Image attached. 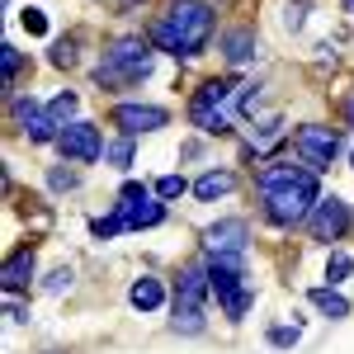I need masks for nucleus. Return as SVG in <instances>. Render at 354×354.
Segmentation results:
<instances>
[{
  "mask_svg": "<svg viewBox=\"0 0 354 354\" xmlns=\"http://www.w3.org/2000/svg\"><path fill=\"white\" fill-rule=\"evenodd\" d=\"M255 189L265 198L270 222H279V227L302 222L322 203V198H317V170H307V165H265V170L255 175Z\"/></svg>",
  "mask_w": 354,
  "mask_h": 354,
  "instance_id": "f257e3e1",
  "label": "nucleus"
},
{
  "mask_svg": "<svg viewBox=\"0 0 354 354\" xmlns=\"http://www.w3.org/2000/svg\"><path fill=\"white\" fill-rule=\"evenodd\" d=\"M213 38V10L208 0H175L161 19L151 24V43L170 57H198Z\"/></svg>",
  "mask_w": 354,
  "mask_h": 354,
  "instance_id": "f03ea898",
  "label": "nucleus"
},
{
  "mask_svg": "<svg viewBox=\"0 0 354 354\" xmlns=\"http://www.w3.org/2000/svg\"><path fill=\"white\" fill-rule=\"evenodd\" d=\"M151 76V48L142 38H113L109 53L100 57L95 66V81L104 90H123V85H137Z\"/></svg>",
  "mask_w": 354,
  "mask_h": 354,
  "instance_id": "7ed1b4c3",
  "label": "nucleus"
},
{
  "mask_svg": "<svg viewBox=\"0 0 354 354\" xmlns=\"http://www.w3.org/2000/svg\"><path fill=\"white\" fill-rule=\"evenodd\" d=\"M236 104H245V85L222 76V81H208L189 100V118H194V128H203V133H227Z\"/></svg>",
  "mask_w": 354,
  "mask_h": 354,
  "instance_id": "20e7f679",
  "label": "nucleus"
},
{
  "mask_svg": "<svg viewBox=\"0 0 354 354\" xmlns=\"http://www.w3.org/2000/svg\"><path fill=\"white\" fill-rule=\"evenodd\" d=\"M213 293V283H208V265H185L180 270V288H175V317H170V326L180 330V335H198L203 330V298Z\"/></svg>",
  "mask_w": 354,
  "mask_h": 354,
  "instance_id": "39448f33",
  "label": "nucleus"
},
{
  "mask_svg": "<svg viewBox=\"0 0 354 354\" xmlns=\"http://www.w3.org/2000/svg\"><path fill=\"white\" fill-rule=\"evenodd\" d=\"M208 283H213V293H218L222 312H227L232 322H241L245 307H250V288H245L241 255H218V260L208 265Z\"/></svg>",
  "mask_w": 354,
  "mask_h": 354,
  "instance_id": "423d86ee",
  "label": "nucleus"
},
{
  "mask_svg": "<svg viewBox=\"0 0 354 354\" xmlns=\"http://www.w3.org/2000/svg\"><path fill=\"white\" fill-rule=\"evenodd\" d=\"M293 147H298L302 161H307V170H326L340 156V133L335 128H322V123H307V128H298Z\"/></svg>",
  "mask_w": 354,
  "mask_h": 354,
  "instance_id": "0eeeda50",
  "label": "nucleus"
},
{
  "mask_svg": "<svg viewBox=\"0 0 354 354\" xmlns=\"http://www.w3.org/2000/svg\"><path fill=\"white\" fill-rule=\"evenodd\" d=\"M161 218H165V208L151 203L147 185H123L118 189V222L123 227H156Z\"/></svg>",
  "mask_w": 354,
  "mask_h": 354,
  "instance_id": "6e6552de",
  "label": "nucleus"
},
{
  "mask_svg": "<svg viewBox=\"0 0 354 354\" xmlns=\"http://www.w3.org/2000/svg\"><path fill=\"white\" fill-rule=\"evenodd\" d=\"M245 241H250V227H245L241 218L213 222V227L203 232V250H208V260H218V255H245Z\"/></svg>",
  "mask_w": 354,
  "mask_h": 354,
  "instance_id": "1a4fd4ad",
  "label": "nucleus"
},
{
  "mask_svg": "<svg viewBox=\"0 0 354 354\" xmlns=\"http://www.w3.org/2000/svg\"><path fill=\"white\" fill-rule=\"evenodd\" d=\"M57 147H62V156H71V161H100V156H104V142H100V133H95L90 123H81V118L62 128Z\"/></svg>",
  "mask_w": 354,
  "mask_h": 354,
  "instance_id": "9d476101",
  "label": "nucleus"
},
{
  "mask_svg": "<svg viewBox=\"0 0 354 354\" xmlns=\"http://www.w3.org/2000/svg\"><path fill=\"white\" fill-rule=\"evenodd\" d=\"M345 232H350V203L322 198V203L312 208V236H317V241H340Z\"/></svg>",
  "mask_w": 354,
  "mask_h": 354,
  "instance_id": "9b49d317",
  "label": "nucleus"
},
{
  "mask_svg": "<svg viewBox=\"0 0 354 354\" xmlns=\"http://www.w3.org/2000/svg\"><path fill=\"white\" fill-rule=\"evenodd\" d=\"M113 123H118L128 137H137V133H156V128H165L170 113L156 109V104H118V109H113Z\"/></svg>",
  "mask_w": 354,
  "mask_h": 354,
  "instance_id": "f8f14e48",
  "label": "nucleus"
},
{
  "mask_svg": "<svg viewBox=\"0 0 354 354\" xmlns=\"http://www.w3.org/2000/svg\"><path fill=\"white\" fill-rule=\"evenodd\" d=\"M15 118L24 123V133L33 137V142H57V137H62V123H57L53 109H43L38 100H19V104H15Z\"/></svg>",
  "mask_w": 354,
  "mask_h": 354,
  "instance_id": "ddd939ff",
  "label": "nucleus"
},
{
  "mask_svg": "<svg viewBox=\"0 0 354 354\" xmlns=\"http://www.w3.org/2000/svg\"><path fill=\"white\" fill-rule=\"evenodd\" d=\"M28 274H33V250H15V255H10V260H5V274H0V279H5V288H10V293H15V288H24L28 283Z\"/></svg>",
  "mask_w": 354,
  "mask_h": 354,
  "instance_id": "4468645a",
  "label": "nucleus"
},
{
  "mask_svg": "<svg viewBox=\"0 0 354 354\" xmlns=\"http://www.w3.org/2000/svg\"><path fill=\"white\" fill-rule=\"evenodd\" d=\"M128 298H133V307H137V312H156V307L165 302V288H161V279H137Z\"/></svg>",
  "mask_w": 354,
  "mask_h": 354,
  "instance_id": "2eb2a0df",
  "label": "nucleus"
},
{
  "mask_svg": "<svg viewBox=\"0 0 354 354\" xmlns=\"http://www.w3.org/2000/svg\"><path fill=\"white\" fill-rule=\"evenodd\" d=\"M232 189H236V175H232V170H208V175H198V185H194L198 198H218V194H232Z\"/></svg>",
  "mask_w": 354,
  "mask_h": 354,
  "instance_id": "dca6fc26",
  "label": "nucleus"
},
{
  "mask_svg": "<svg viewBox=\"0 0 354 354\" xmlns=\"http://www.w3.org/2000/svg\"><path fill=\"white\" fill-rule=\"evenodd\" d=\"M222 48H227V62H250V57L260 53V48H255V33H245V28L227 33V43H222Z\"/></svg>",
  "mask_w": 354,
  "mask_h": 354,
  "instance_id": "f3484780",
  "label": "nucleus"
},
{
  "mask_svg": "<svg viewBox=\"0 0 354 354\" xmlns=\"http://www.w3.org/2000/svg\"><path fill=\"white\" fill-rule=\"evenodd\" d=\"M312 302H317L322 312H330V317H345V312H350V302L340 298L335 288H312Z\"/></svg>",
  "mask_w": 354,
  "mask_h": 354,
  "instance_id": "a211bd4d",
  "label": "nucleus"
},
{
  "mask_svg": "<svg viewBox=\"0 0 354 354\" xmlns=\"http://www.w3.org/2000/svg\"><path fill=\"white\" fill-rule=\"evenodd\" d=\"M48 109H53V118L62 123V128H66V123H76V95H66V90H62V95H57Z\"/></svg>",
  "mask_w": 354,
  "mask_h": 354,
  "instance_id": "6ab92c4d",
  "label": "nucleus"
},
{
  "mask_svg": "<svg viewBox=\"0 0 354 354\" xmlns=\"http://www.w3.org/2000/svg\"><path fill=\"white\" fill-rule=\"evenodd\" d=\"M350 274H354V260H350V255H330V260H326V279H330V288H335L340 279H350Z\"/></svg>",
  "mask_w": 354,
  "mask_h": 354,
  "instance_id": "aec40b11",
  "label": "nucleus"
},
{
  "mask_svg": "<svg viewBox=\"0 0 354 354\" xmlns=\"http://www.w3.org/2000/svg\"><path fill=\"white\" fill-rule=\"evenodd\" d=\"M185 189H189L185 175H161V180H156V194H161V198H180Z\"/></svg>",
  "mask_w": 354,
  "mask_h": 354,
  "instance_id": "412c9836",
  "label": "nucleus"
},
{
  "mask_svg": "<svg viewBox=\"0 0 354 354\" xmlns=\"http://www.w3.org/2000/svg\"><path fill=\"white\" fill-rule=\"evenodd\" d=\"M109 161H113V165H128V161H133V137L113 142V147H109Z\"/></svg>",
  "mask_w": 354,
  "mask_h": 354,
  "instance_id": "4be33fe9",
  "label": "nucleus"
},
{
  "mask_svg": "<svg viewBox=\"0 0 354 354\" xmlns=\"http://www.w3.org/2000/svg\"><path fill=\"white\" fill-rule=\"evenodd\" d=\"M24 28H28V33H48V15L28 5V10H24Z\"/></svg>",
  "mask_w": 354,
  "mask_h": 354,
  "instance_id": "5701e85b",
  "label": "nucleus"
},
{
  "mask_svg": "<svg viewBox=\"0 0 354 354\" xmlns=\"http://www.w3.org/2000/svg\"><path fill=\"white\" fill-rule=\"evenodd\" d=\"M90 232H95V236H113V232H123V222H118V213H113V218H95Z\"/></svg>",
  "mask_w": 354,
  "mask_h": 354,
  "instance_id": "b1692460",
  "label": "nucleus"
},
{
  "mask_svg": "<svg viewBox=\"0 0 354 354\" xmlns=\"http://www.w3.org/2000/svg\"><path fill=\"white\" fill-rule=\"evenodd\" d=\"M0 57H5V81L15 85V76H19V53L15 48H0Z\"/></svg>",
  "mask_w": 354,
  "mask_h": 354,
  "instance_id": "393cba45",
  "label": "nucleus"
},
{
  "mask_svg": "<svg viewBox=\"0 0 354 354\" xmlns=\"http://www.w3.org/2000/svg\"><path fill=\"white\" fill-rule=\"evenodd\" d=\"M270 340H274V345H298V326H274Z\"/></svg>",
  "mask_w": 354,
  "mask_h": 354,
  "instance_id": "a878e982",
  "label": "nucleus"
},
{
  "mask_svg": "<svg viewBox=\"0 0 354 354\" xmlns=\"http://www.w3.org/2000/svg\"><path fill=\"white\" fill-rule=\"evenodd\" d=\"M71 62H76V48H71V43H57L53 48V66H71Z\"/></svg>",
  "mask_w": 354,
  "mask_h": 354,
  "instance_id": "bb28decb",
  "label": "nucleus"
},
{
  "mask_svg": "<svg viewBox=\"0 0 354 354\" xmlns=\"http://www.w3.org/2000/svg\"><path fill=\"white\" fill-rule=\"evenodd\" d=\"M66 283H71V270H57L53 279H48V293H62Z\"/></svg>",
  "mask_w": 354,
  "mask_h": 354,
  "instance_id": "cd10ccee",
  "label": "nucleus"
},
{
  "mask_svg": "<svg viewBox=\"0 0 354 354\" xmlns=\"http://www.w3.org/2000/svg\"><path fill=\"white\" fill-rule=\"evenodd\" d=\"M71 185H76L71 170H53V189H71Z\"/></svg>",
  "mask_w": 354,
  "mask_h": 354,
  "instance_id": "c85d7f7f",
  "label": "nucleus"
},
{
  "mask_svg": "<svg viewBox=\"0 0 354 354\" xmlns=\"http://www.w3.org/2000/svg\"><path fill=\"white\" fill-rule=\"evenodd\" d=\"M345 118H350V128H354V100H350V104H345Z\"/></svg>",
  "mask_w": 354,
  "mask_h": 354,
  "instance_id": "c756f323",
  "label": "nucleus"
},
{
  "mask_svg": "<svg viewBox=\"0 0 354 354\" xmlns=\"http://www.w3.org/2000/svg\"><path fill=\"white\" fill-rule=\"evenodd\" d=\"M345 10H350V15H354V0H345Z\"/></svg>",
  "mask_w": 354,
  "mask_h": 354,
  "instance_id": "7c9ffc66",
  "label": "nucleus"
},
{
  "mask_svg": "<svg viewBox=\"0 0 354 354\" xmlns=\"http://www.w3.org/2000/svg\"><path fill=\"white\" fill-rule=\"evenodd\" d=\"M113 5H133V0H113Z\"/></svg>",
  "mask_w": 354,
  "mask_h": 354,
  "instance_id": "2f4dec72",
  "label": "nucleus"
}]
</instances>
